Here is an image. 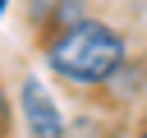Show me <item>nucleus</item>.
<instances>
[{
	"mask_svg": "<svg viewBox=\"0 0 147 138\" xmlns=\"http://www.w3.org/2000/svg\"><path fill=\"white\" fill-rule=\"evenodd\" d=\"M46 64L69 83H110L124 64V37L110 23L78 18L46 41Z\"/></svg>",
	"mask_w": 147,
	"mask_h": 138,
	"instance_id": "1",
	"label": "nucleus"
},
{
	"mask_svg": "<svg viewBox=\"0 0 147 138\" xmlns=\"http://www.w3.org/2000/svg\"><path fill=\"white\" fill-rule=\"evenodd\" d=\"M18 110H23L28 138H64V115H60V106L51 101V92H46L41 78H23V87H18Z\"/></svg>",
	"mask_w": 147,
	"mask_h": 138,
	"instance_id": "2",
	"label": "nucleus"
},
{
	"mask_svg": "<svg viewBox=\"0 0 147 138\" xmlns=\"http://www.w3.org/2000/svg\"><path fill=\"white\" fill-rule=\"evenodd\" d=\"M0 138H9V101H5V87H0Z\"/></svg>",
	"mask_w": 147,
	"mask_h": 138,
	"instance_id": "3",
	"label": "nucleus"
},
{
	"mask_svg": "<svg viewBox=\"0 0 147 138\" xmlns=\"http://www.w3.org/2000/svg\"><path fill=\"white\" fill-rule=\"evenodd\" d=\"M133 138H147V124H142V129H138V133H133Z\"/></svg>",
	"mask_w": 147,
	"mask_h": 138,
	"instance_id": "4",
	"label": "nucleus"
},
{
	"mask_svg": "<svg viewBox=\"0 0 147 138\" xmlns=\"http://www.w3.org/2000/svg\"><path fill=\"white\" fill-rule=\"evenodd\" d=\"M0 18H5V5H0Z\"/></svg>",
	"mask_w": 147,
	"mask_h": 138,
	"instance_id": "5",
	"label": "nucleus"
}]
</instances>
